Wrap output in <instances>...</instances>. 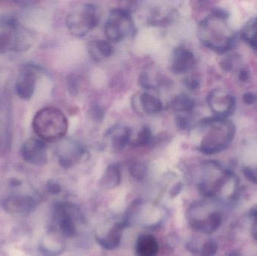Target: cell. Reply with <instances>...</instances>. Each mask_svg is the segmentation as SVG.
I'll use <instances>...</instances> for the list:
<instances>
[{
  "instance_id": "cell-1",
  "label": "cell",
  "mask_w": 257,
  "mask_h": 256,
  "mask_svg": "<svg viewBox=\"0 0 257 256\" xmlns=\"http://www.w3.org/2000/svg\"><path fill=\"white\" fill-rule=\"evenodd\" d=\"M198 189L204 196L228 204L238 197L239 180L218 162L206 161L199 168Z\"/></svg>"
},
{
  "instance_id": "cell-2",
  "label": "cell",
  "mask_w": 257,
  "mask_h": 256,
  "mask_svg": "<svg viewBox=\"0 0 257 256\" xmlns=\"http://www.w3.org/2000/svg\"><path fill=\"white\" fill-rule=\"evenodd\" d=\"M197 35L204 46L218 54L229 51L235 37L227 17L221 11L211 12L202 19L198 26Z\"/></svg>"
},
{
  "instance_id": "cell-3",
  "label": "cell",
  "mask_w": 257,
  "mask_h": 256,
  "mask_svg": "<svg viewBox=\"0 0 257 256\" xmlns=\"http://www.w3.org/2000/svg\"><path fill=\"white\" fill-rule=\"evenodd\" d=\"M200 124L205 132L199 150L203 154H217L226 150L233 141L235 126L227 118L213 117L204 119Z\"/></svg>"
},
{
  "instance_id": "cell-4",
  "label": "cell",
  "mask_w": 257,
  "mask_h": 256,
  "mask_svg": "<svg viewBox=\"0 0 257 256\" xmlns=\"http://www.w3.org/2000/svg\"><path fill=\"white\" fill-rule=\"evenodd\" d=\"M33 127L37 138L45 142H54L65 138L69 122L61 110L55 107H45L36 113Z\"/></svg>"
},
{
  "instance_id": "cell-5",
  "label": "cell",
  "mask_w": 257,
  "mask_h": 256,
  "mask_svg": "<svg viewBox=\"0 0 257 256\" xmlns=\"http://www.w3.org/2000/svg\"><path fill=\"white\" fill-rule=\"evenodd\" d=\"M187 219L190 228L194 231L211 234L217 231L223 222L218 209L208 201H196L189 207Z\"/></svg>"
},
{
  "instance_id": "cell-6",
  "label": "cell",
  "mask_w": 257,
  "mask_h": 256,
  "mask_svg": "<svg viewBox=\"0 0 257 256\" xmlns=\"http://www.w3.org/2000/svg\"><path fill=\"white\" fill-rule=\"evenodd\" d=\"M31 45V36L15 18L0 17V54L23 51Z\"/></svg>"
},
{
  "instance_id": "cell-7",
  "label": "cell",
  "mask_w": 257,
  "mask_h": 256,
  "mask_svg": "<svg viewBox=\"0 0 257 256\" xmlns=\"http://www.w3.org/2000/svg\"><path fill=\"white\" fill-rule=\"evenodd\" d=\"M107 41L117 43L135 33V23L130 11L123 8H114L108 13L104 25Z\"/></svg>"
},
{
  "instance_id": "cell-8",
  "label": "cell",
  "mask_w": 257,
  "mask_h": 256,
  "mask_svg": "<svg viewBox=\"0 0 257 256\" xmlns=\"http://www.w3.org/2000/svg\"><path fill=\"white\" fill-rule=\"evenodd\" d=\"M99 21L97 6L92 3H86L78 6L68 15L66 26L72 36L82 38L94 30Z\"/></svg>"
},
{
  "instance_id": "cell-9",
  "label": "cell",
  "mask_w": 257,
  "mask_h": 256,
  "mask_svg": "<svg viewBox=\"0 0 257 256\" xmlns=\"http://www.w3.org/2000/svg\"><path fill=\"white\" fill-rule=\"evenodd\" d=\"M207 102L216 117L227 118L235 109V98L223 89L217 88L211 90L207 96Z\"/></svg>"
},
{
  "instance_id": "cell-10",
  "label": "cell",
  "mask_w": 257,
  "mask_h": 256,
  "mask_svg": "<svg viewBox=\"0 0 257 256\" xmlns=\"http://www.w3.org/2000/svg\"><path fill=\"white\" fill-rule=\"evenodd\" d=\"M39 78V68L30 65L24 66L18 74L15 84L18 97L23 100H30L34 95Z\"/></svg>"
},
{
  "instance_id": "cell-11",
  "label": "cell",
  "mask_w": 257,
  "mask_h": 256,
  "mask_svg": "<svg viewBox=\"0 0 257 256\" xmlns=\"http://www.w3.org/2000/svg\"><path fill=\"white\" fill-rule=\"evenodd\" d=\"M58 152L60 163L66 168H70L78 163L87 154L84 146L72 139H63Z\"/></svg>"
},
{
  "instance_id": "cell-12",
  "label": "cell",
  "mask_w": 257,
  "mask_h": 256,
  "mask_svg": "<svg viewBox=\"0 0 257 256\" xmlns=\"http://www.w3.org/2000/svg\"><path fill=\"white\" fill-rule=\"evenodd\" d=\"M196 64L193 51L184 46L175 48L171 57L169 69L175 75H184L192 70Z\"/></svg>"
},
{
  "instance_id": "cell-13",
  "label": "cell",
  "mask_w": 257,
  "mask_h": 256,
  "mask_svg": "<svg viewBox=\"0 0 257 256\" xmlns=\"http://www.w3.org/2000/svg\"><path fill=\"white\" fill-rule=\"evenodd\" d=\"M128 226L127 222L125 219L115 222L111 225V228H108L105 234L96 236L98 244L106 250L117 249L121 243L123 231Z\"/></svg>"
},
{
  "instance_id": "cell-14",
  "label": "cell",
  "mask_w": 257,
  "mask_h": 256,
  "mask_svg": "<svg viewBox=\"0 0 257 256\" xmlns=\"http://www.w3.org/2000/svg\"><path fill=\"white\" fill-rule=\"evenodd\" d=\"M23 156L34 163H45L47 161V150L45 141L40 138H30L23 144Z\"/></svg>"
},
{
  "instance_id": "cell-15",
  "label": "cell",
  "mask_w": 257,
  "mask_h": 256,
  "mask_svg": "<svg viewBox=\"0 0 257 256\" xmlns=\"http://www.w3.org/2000/svg\"><path fill=\"white\" fill-rule=\"evenodd\" d=\"M114 153H121L132 142V131L127 126H116L105 134Z\"/></svg>"
},
{
  "instance_id": "cell-16",
  "label": "cell",
  "mask_w": 257,
  "mask_h": 256,
  "mask_svg": "<svg viewBox=\"0 0 257 256\" xmlns=\"http://www.w3.org/2000/svg\"><path fill=\"white\" fill-rule=\"evenodd\" d=\"M87 51L93 61H104L106 59L109 58L113 53L114 48L111 42L103 39H94L89 42L87 45Z\"/></svg>"
},
{
  "instance_id": "cell-17",
  "label": "cell",
  "mask_w": 257,
  "mask_h": 256,
  "mask_svg": "<svg viewBox=\"0 0 257 256\" xmlns=\"http://www.w3.org/2000/svg\"><path fill=\"white\" fill-rule=\"evenodd\" d=\"M122 182V171L120 165L111 163L107 166L99 180L101 187L105 189H114L118 187Z\"/></svg>"
},
{
  "instance_id": "cell-18",
  "label": "cell",
  "mask_w": 257,
  "mask_h": 256,
  "mask_svg": "<svg viewBox=\"0 0 257 256\" xmlns=\"http://www.w3.org/2000/svg\"><path fill=\"white\" fill-rule=\"evenodd\" d=\"M136 249L139 256H156L160 250V245L154 235L143 234L138 237Z\"/></svg>"
},
{
  "instance_id": "cell-19",
  "label": "cell",
  "mask_w": 257,
  "mask_h": 256,
  "mask_svg": "<svg viewBox=\"0 0 257 256\" xmlns=\"http://www.w3.org/2000/svg\"><path fill=\"white\" fill-rule=\"evenodd\" d=\"M140 109L147 114H156L161 112L163 109V102L160 98L149 91L143 92L139 97Z\"/></svg>"
},
{
  "instance_id": "cell-20",
  "label": "cell",
  "mask_w": 257,
  "mask_h": 256,
  "mask_svg": "<svg viewBox=\"0 0 257 256\" xmlns=\"http://www.w3.org/2000/svg\"><path fill=\"white\" fill-rule=\"evenodd\" d=\"M170 108L180 114H189L194 109L195 102L188 95L180 94L171 101Z\"/></svg>"
},
{
  "instance_id": "cell-21",
  "label": "cell",
  "mask_w": 257,
  "mask_h": 256,
  "mask_svg": "<svg viewBox=\"0 0 257 256\" xmlns=\"http://www.w3.org/2000/svg\"><path fill=\"white\" fill-rule=\"evenodd\" d=\"M172 15L173 12L172 9H166L163 8L155 9L150 13L148 23L151 25L164 26L171 22Z\"/></svg>"
},
{
  "instance_id": "cell-22",
  "label": "cell",
  "mask_w": 257,
  "mask_h": 256,
  "mask_svg": "<svg viewBox=\"0 0 257 256\" xmlns=\"http://www.w3.org/2000/svg\"><path fill=\"white\" fill-rule=\"evenodd\" d=\"M154 141V135L149 126H144L136 135V138L132 140V146L135 148H145L152 144Z\"/></svg>"
},
{
  "instance_id": "cell-23",
  "label": "cell",
  "mask_w": 257,
  "mask_h": 256,
  "mask_svg": "<svg viewBox=\"0 0 257 256\" xmlns=\"http://www.w3.org/2000/svg\"><path fill=\"white\" fill-rule=\"evenodd\" d=\"M241 35L243 39L257 52V18H253L247 23Z\"/></svg>"
},
{
  "instance_id": "cell-24",
  "label": "cell",
  "mask_w": 257,
  "mask_h": 256,
  "mask_svg": "<svg viewBox=\"0 0 257 256\" xmlns=\"http://www.w3.org/2000/svg\"><path fill=\"white\" fill-rule=\"evenodd\" d=\"M128 168L132 177L137 181H142L145 178L147 167L143 162L137 160L132 161L128 164Z\"/></svg>"
},
{
  "instance_id": "cell-25",
  "label": "cell",
  "mask_w": 257,
  "mask_h": 256,
  "mask_svg": "<svg viewBox=\"0 0 257 256\" xmlns=\"http://www.w3.org/2000/svg\"><path fill=\"white\" fill-rule=\"evenodd\" d=\"M217 252V245L213 240H208L196 250L199 256H214Z\"/></svg>"
},
{
  "instance_id": "cell-26",
  "label": "cell",
  "mask_w": 257,
  "mask_h": 256,
  "mask_svg": "<svg viewBox=\"0 0 257 256\" xmlns=\"http://www.w3.org/2000/svg\"><path fill=\"white\" fill-rule=\"evenodd\" d=\"M176 126L181 131L190 130L192 126L191 119L187 114H179L176 117Z\"/></svg>"
},
{
  "instance_id": "cell-27",
  "label": "cell",
  "mask_w": 257,
  "mask_h": 256,
  "mask_svg": "<svg viewBox=\"0 0 257 256\" xmlns=\"http://www.w3.org/2000/svg\"><path fill=\"white\" fill-rule=\"evenodd\" d=\"M185 85L190 90H196L199 87V82L194 78H188L184 81Z\"/></svg>"
},
{
  "instance_id": "cell-28",
  "label": "cell",
  "mask_w": 257,
  "mask_h": 256,
  "mask_svg": "<svg viewBox=\"0 0 257 256\" xmlns=\"http://www.w3.org/2000/svg\"><path fill=\"white\" fill-rule=\"evenodd\" d=\"M252 216H253L251 225L252 235L257 240V210L253 212Z\"/></svg>"
},
{
  "instance_id": "cell-29",
  "label": "cell",
  "mask_w": 257,
  "mask_h": 256,
  "mask_svg": "<svg viewBox=\"0 0 257 256\" xmlns=\"http://www.w3.org/2000/svg\"><path fill=\"white\" fill-rule=\"evenodd\" d=\"M182 183H177V184H175V186H174L171 189L170 192H169V194H170V196H178V195H179L180 192H181V190H182Z\"/></svg>"
},
{
  "instance_id": "cell-30",
  "label": "cell",
  "mask_w": 257,
  "mask_h": 256,
  "mask_svg": "<svg viewBox=\"0 0 257 256\" xmlns=\"http://www.w3.org/2000/svg\"><path fill=\"white\" fill-rule=\"evenodd\" d=\"M244 99H245V100H244L245 103L246 102H247V103H248V102H250V103H253V102L256 101V96L250 93V95H245V96H244Z\"/></svg>"
},
{
  "instance_id": "cell-31",
  "label": "cell",
  "mask_w": 257,
  "mask_h": 256,
  "mask_svg": "<svg viewBox=\"0 0 257 256\" xmlns=\"http://www.w3.org/2000/svg\"><path fill=\"white\" fill-rule=\"evenodd\" d=\"M11 256H27L24 252H21L20 250H17V249H14L11 252Z\"/></svg>"
},
{
  "instance_id": "cell-32",
  "label": "cell",
  "mask_w": 257,
  "mask_h": 256,
  "mask_svg": "<svg viewBox=\"0 0 257 256\" xmlns=\"http://www.w3.org/2000/svg\"><path fill=\"white\" fill-rule=\"evenodd\" d=\"M223 256H241V254L238 251H232V252H228Z\"/></svg>"
}]
</instances>
